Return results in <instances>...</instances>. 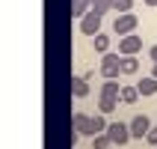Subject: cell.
Masks as SVG:
<instances>
[{"label": "cell", "mask_w": 157, "mask_h": 149, "mask_svg": "<svg viewBox=\"0 0 157 149\" xmlns=\"http://www.w3.org/2000/svg\"><path fill=\"white\" fill-rule=\"evenodd\" d=\"M92 9V0H71V15L74 18H83Z\"/></svg>", "instance_id": "cell-11"}, {"label": "cell", "mask_w": 157, "mask_h": 149, "mask_svg": "<svg viewBox=\"0 0 157 149\" xmlns=\"http://www.w3.org/2000/svg\"><path fill=\"white\" fill-rule=\"evenodd\" d=\"M136 24H140V18L133 15V12H122V15H116V21H113V33H119V36L136 33Z\"/></svg>", "instance_id": "cell-2"}, {"label": "cell", "mask_w": 157, "mask_h": 149, "mask_svg": "<svg viewBox=\"0 0 157 149\" xmlns=\"http://www.w3.org/2000/svg\"><path fill=\"white\" fill-rule=\"evenodd\" d=\"M119 101H122V96H107V93H101V98H98V110H101V114H113L116 107H119Z\"/></svg>", "instance_id": "cell-9"}, {"label": "cell", "mask_w": 157, "mask_h": 149, "mask_svg": "<svg viewBox=\"0 0 157 149\" xmlns=\"http://www.w3.org/2000/svg\"><path fill=\"white\" fill-rule=\"evenodd\" d=\"M107 134H110L113 146H124L131 140V122H110L107 125Z\"/></svg>", "instance_id": "cell-3"}, {"label": "cell", "mask_w": 157, "mask_h": 149, "mask_svg": "<svg viewBox=\"0 0 157 149\" xmlns=\"http://www.w3.org/2000/svg\"><path fill=\"white\" fill-rule=\"evenodd\" d=\"M107 3H110V12H119V15L133 9V0H107Z\"/></svg>", "instance_id": "cell-14"}, {"label": "cell", "mask_w": 157, "mask_h": 149, "mask_svg": "<svg viewBox=\"0 0 157 149\" xmlns=\"http://www.w3.org/2000/svg\"><path fill=\"white\" fill-rule=\"evenodd\" d=\"M151 75H154V78H157V63H154V72H151Z\"/></svg>", "instance_id": "cell-23"}, {"label": "cell", "mask_w": 157, "mask_h": 149, "mask_svg": "<svg viewBox=\"0 0 157 149\" xmlns=\"http://www.w3.org/2000/svg\"><path fill=\"white\" fill-rule=\"evenodd\" d=\"M89 78H92V75L71 78V93H74V98H86V96H89Z\"/></svg>", "instance_id": "cell-8"}, {"label": "cell", "mask_w": 157, "mask_h": 149, "mask_svg": "<svg viewBox=\"0 0 157 149\" xmlns=\"http://www.w3.org/2000/svg\"><path fill=\"white\" fill-rule=\"evenodd\" d=\"M140 98V89L136 87H122V105H133Z\"/></svg>", "instance_id": "cell-17"}, {"label": "cell", "mask_w": 157, "mask_h": 149, "mask_svg": "<svg viewBox=\"0 0 157 149\" xmlns=\"http://www.w3.org/2000/svg\"><path fill=\"white\" fill-rule=\"evenodd\" d=\"M92 9L101 12V15H107V12H110V3H107V0H98V3H92Z\"/></svg>", "instance_id": "cell-19"}, {"label": "cell", "mask_w": 157, "mask_h": 149, "mask_svg": "<svg viewBox=\"0 0 157 149\" xmlns=\"http://www.w3.org/2000/svg\"><path fill=\"white\" fill-rule=\"evenodd\" d=\"M148 57H151V60L157 63V45H151V48H148Z\"/></svg>", "instance_id": "cell-21"}, {"label": "cell", "mask_w": 157, "mask_h": 149, "mask_svg": "<svg viewBox=\"0 0 157 149\" xmlns=\"http://www.w3.org/2000/svg\"><path fill=\"white\" fill-rule=\"evenodd\" d=\"M145 6H157V0H145Z\"/></svg>", "instance_id": "cell-22"}, {"label": "cell", "mask_w": 157, "mask_h": 149, "mask_svg": "<svg viewBox=\"0 0 157 149\" xmlns=\"http://www.w3.org/2000/svg\"><path fill=\"white\" fill-rule=\"evenodd\" d=\"M140 51H142V36L128 33V36L119 39V54H122V57H136Z\"/></svg>", "instance_id": "cell-4"}, {"label": "cell", "mask_w": 157, "mask_h": 149, "mask_svg": "<svg viewBox=\"0 0 157 149\" xmlns=\"http://www.w3.org/2000/svg\"><path fill=\"white\" fill-rule=\"evenodd\" d=\"M92 42H95V51L98 54H107V51H110V36H107V33L92 36Z\"/></svg>", "instance_id": "cell-15"}, {"label": "cell", "mask_w": 157, "mask_h": 149, "mask_svg": "<svg viewBox=\"0 0 157 149\" xmlns=\"http://www.w3.org/2000/svg\"><path fill=\"white\" fill-rule=\"evenodd\" d=\"M145 140H148L151 146H157V125H154V128H151V131H148V137H145Z\"/></svg>", "instance_id": "cell-20"}, {"label": "cell", "mask_w": 157, "mask_h": 149, "mask_svg": "<svg viewBox=\"0 0 157 149\" xmlns=\"http://www.w3.org/2000/svg\"><path fill=\"white\" fill-rule=\"evenodd\" d=\"M136 89H140V96H157V78L154 75L142 78L140 84H136Z\"/></svg>", "instance_id": "cell-10"}, {"label": "cell", "mask_w": 157, "mask_h": 149, "mask_svg": "<svg viewBox=\"0 0 157 149\" xmlns=\"http://www.w3.org/2000/svg\"><path fill=\"white\" fill-rule=\"evenodd\" d=\"M110 146H113V140H110V134H107V131H101V134L92 137V149H110Z\"/></svg>", "instance_id": "cell-16"}, {"label": "cell", "mask_w": 157, "mask_h": 149, "mask_svg": "<svg viewBox=\"0 0 157 149\" xmlns=\"http://www.w3.org/2000/svg\"><path fill=\"white\" fill-rule=\"evenodd\" d=\"M101 21H104V15L95 12V9H89L86 15L80 18V33L83 36H98L101 33Z\"/></svg>", "instance_id": "cell-1"}, {"label": "cell", "mask_w": 157, "mask_h": 149, "mask_svg": "<svg viewBox=\"0 0 157 149\" xmlns=\"http://www.w3.org/2000/svg\"><path fill=\"white\" fill-rule=\"evenodd\" d=\"M92 3H98V0H92Z\"/></svg>", "instance_id": "cell-24"}, {"label": "cell", "mask_w": 157, "mask_h": 149, "mask_svg": "<svg viewBox=\"0 0 157 149\" xmlns=\"http://www.w3.org/2000/svg\"><path fill=\"white\" fill-rule=\"evenodd\" d=\"M101 93H107V96H122V84H119V78H107L104 87H101Z\"/></svg>", "instance_id": "cell-12"}, {"label": "cell", "mask_w": 157, "mask_h": 149, "mask_svg": "<svg viewBox=\"0 0 157 149\" xmlns=\"http://www.w3.org/2000/svg\"><path fill=\"white\" fill-rule=\"evenodd\" d=\"M140 72V60L136 57H122V75H136Z\"/></svg>", "instance_id": "cell-13"}, {"label": "cell", "mask_w": 157, "mask_h": 149, "mask_svg": "<svg viewBox=\"0 0 157 149\" xmlns=\"http://www.w3.org/2000/svg\"><path fill=\"white\" fill-rule=\"evenodd\" d=\"M154 149H157V146H154Z\"/></svg>", "instance_id": "cell-25"}, {"label": "cell", "mask_w": 157, "mask_h": 149, "mask_svg": "<svg viewBox=\"0 0 157 149\" xmlns=\"http://www.w3.org/2000/svg\"><path fill=\"white\" fill-rule=\"evenodd\" d=\"M104 116H107V114H95V116H92V128H95V134L107 131V125H110V122H107Z\"/></svg>", "instance_id": "cell-18"}, {"label": "cell", "mask_w": 157, "mask_h": 149, "mask_svg": "<svg viewBox=\"0 0 157 149\" xmlns=\"http://www.w3.org/2000/svg\"><path fill=\"white\" fill-rule=\"evenodd\" d=\"M101 75H104V78H119V75H122V57L107 51L104 57H101Z\"/></svg>", "instance_id": "cell-5"}, {"label": "cell", "mask_w": 157, "mask_h": 149, "mask_svg": "<svg viewBox=\"0 0 157 149\" xmlns=\"http://www.w3.org/2000/svg\"><path fill=\"white\" fill-rule=\"evenodd\" d=\"M151 128H154V125H151V119L145 114H136L131 119V137H136V140H142V137H148V131Z\"/></svg>", "instance_id": "cell-6"}, {"label": "cell", "mask_w": 157, "mask_h": 149, "mask_svg": "<svg viewBox=\"0 0 157 149\" xmlns=\"http://www.w3.org/2000/svg\"><path fill=\"white\" fill-rule=\"evenodd\" d=\"M71 128H74V131L77 134H89V137H95V128H92V116L89 114H74L71 116Z\"/></svg>", "instance_id": "cell-7"}]
</instances>
